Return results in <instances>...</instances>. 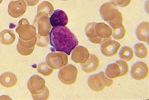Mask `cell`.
I'll return each mask as SVG.
<instances>
[{"label":"cell","instance_id":"6da1fadb","mask_svg":"<svg viewBox=\"0 0 149 100\" xmlns=\"http://www.w3.org/2000/svg\"><path fill=\"white\" fill-rule=\"evenodd\" d=\"M49 37L50 45L56 51L64 52L68 55L79 44L76 36L66 26L52 27Z\"/></svg>","mask_w":149,"mask_h":100},{"label":"cell","instance_id":"7a4b0ae2","mask_svg":"<svg viewBox=\"0 0 149 100\" xmlns=\"http://www.w3.org/2000/svg\"><path fill=\"white\" fill-rule=\"evenodd\" d=\"M99 12L102 19L108 23L112 29L118 28L123 25V15L118 6L111 1L102 4L100 7Z\"/></svg>","mask_w":149,"mask_h":100},{"label":"cell","instance_id":"3957f363","mask_svg":"<svg viewBox=\"0 0 149 100\" xmlns=\"http://www.w3.org/2000/svg\"><path fill=\"white\" fill-rule=\"evenodd\" d=\"M87 84L90 88L95 92H101L105 87H111L113 84V81L108 77L104 72L91 74L87 80Z\"/></svg>","mask_w":149,"mask_h":100},{"label":"cell","instance_id":"277c9868","mask_svg":"<svg viewBox=\"0 0 149 100\" xmlns=\"http://www.w3.org/2000/svg\"><path fill=\"white\" fill-rule=\"evenodd\" d=\"M19 38L23 40H30L36 37L37 28L34 25L30 24L26 18L20 19L16 28Z\"/></svg>","mask_w":149,"mask_h":100},{"label":"cell","instance_id":"5b68a950","mask_svg":"<svg viewBox=\"0 0 149 100\" xmlns=\"http://www.w3.org/2000/svg\"><path fill=\"white\" fill-rule=\"evenodd\" d=\"M77 69L72 64L65 65L60 69L58 73L59 81L65 85H72L74 84L77 80Z\"/></svg>","mask_w":149,"mask_h":100},{"label":"cell","instance_id":"8992f818","mask_svg":"<svg viewBox=\"0 0 149 100\" xmlns=\"http://www.w3.org/2000/svg\"><path fill=\"white\" fill-rule=\"evenodd\" d=\"M46 62L52 69H60L68 63V55L62 52H52L48 53L46 58Z\"/></svg>","mask_w":149,"mask_h":100},{"label":"cell","instance_id":"52a82bcc","mask_svg":"<svg viewBox=\"0 0 149 100\" xmlns=\"http://www.w3.org/2000/svg\"><path fill=\"white\" fill-rule=\"evenodd\" d=\"M148 66L141 61L136 62L133 65L130 70V76L137 81H141L146 79L148 76Z\"/></svg>","mask_w":149,"mask_h":100},{"label":"cell","instance_id":"ba28073f","mask_svg":"<svg viewBox=\"0 0 149 100\" xmlns=\"http://www.w3.org/2000/svg\"><path fill=\"white\" fill-rule=\"evenodd\" d=\"M33 25L37 28L38 34L41 36L49 35L52 28L49 23V19L47 16H36L33 21Z\"/></svg>","mask_w":149,"mask_h":100},{"label":"cell","instance_id":"9c48e42d","mask_svg":"<svg viewBox=\"0 0 149 100\" xmlns=\"http://www.w3.org/2000/svg\"><path fill=\"white\" fill-rule=\"evenodd\" d=\"M27 10V5L24 0L12 1L8 6V12L13 18H19L23 16Z\"/></svg>","mask_w":149,"mask_h":100},{"label":"cell","instance_id":"30bf717a","mask_svg":"<svg viewBox=\"0 0 149 100\" xmlns=\"http://www.w3.org/2000/svg\"><path fill=\"white\" fill-rule=\"evenodd\" d=\"M27 87L31 94H38L45 90V81L38 75H33L29 79Z\"/></svg>","mask_w":149,"mask_h":100},{"label":"cell","instance_id":"8fae6325","mask_svg":"<svg viewBox=\"0 0 149 100\" xmlns=\"http://www.w3.org/2000/svg\"><path fill=\"white\" fill-rule=\"evenodd\" d=\"M120 48L119 42L113 40H106L101 45L100 49L102 55L107 57L116 55Z\"/></svg>","mask_w":149,"mask_h":100},{"label":"cell","instance_id":"7c38bea8","mask_svg":"<svg viewBox=\"0 0 149 100\" xmlns=\"http://www.w3.org/2000/svg\"><path fill=\"white\" fill-rule=\"evenodd\" d=\"M90 55L87 48L77 45L71 52V59L74 63L82 64L88 59Z\"/></svg>","mask_w":149,"mask_h":100},{"label":"cell","instance_id":"4fadbf2b","mask_svg":"<svg viewBox=\"0 0 149 100\" xmlns=\"http://www.w3.org/2000/svg\"><path fill=\"white\" fill-rule=\"evenodd\" d=\"M50 24L52 27L58 26H65L68 23V17L65 12L61 9L54 10L49 17Z\"/></svg>","mask_w":149,"mask_h":100},{"label":"cell","instance_id":"5bb4252c","mask_svg":"<svg viewBox=\"0 0 149 100\" xmlns=\"http://www.w3.org/2000/svg\"><path fill=\"white\" fill-rule=\"evenodd\" d=\"M94 30L97 35L102 40H108L112 37V29L106 23H95Z\"/></svg>","mask_w":149,"mask_h":100},{"label":"cell","instance_id":"9a60e30c","mask_svg":"<svg viewBox=\"0 0 149 100\" xmlns=\"http://www.w3.org/2000/svg\"><path fill=\"white\" fill-rule=\"evenodd\" d=\"M81 65V67L84 72L90 73L95 72L98 69L100 65V60L95 55L90 54L88 59Z\"/></svg>","mask_w":149,"mask_h":100},{"label":"cell","instance_id":"2e32d148","mask_svg":"<svg viewBox=\"0 0 149 100\" xmlns=\"http://www.w3.org/2000/svg\"><path fill=\"white\" fill-rule=\"evenodd\" d=\"M17 83V77L12 72H6L0 76V84L5 88H12L16 85Z\"/></svg>","mask_w":149,"mask_h":100},{"label":"cell","instance_id":"e0dca14e","mask_svg":"<svg viewBox=\"0 0 149 100\" xmlns=\"http://www.w3.org/2000/svg\"><path fill=\"white\" fill-rule=\"evenodd\" d=\"M149 23L148 22H142L136 28V35L137 38L143 42H148Z\"/></svg>","mask_w":149,"mask_h":100},{"label":"cell","instance_id":"ac0fdd59","mask_svg":"<svg viewBox=\"0 0 149 100\" xmlns=\"http://www.w3.org/2000/svg\"><path fill=\"white\" fill-rule=\"evenodd\" d=\"M96 22H90L88 23L85 28H84V31H85V34L87 38V39L92 43L93 44H100L102 41V40L100 38H99L94 30V26Z\"/></svg>","mask_w":149,"mask_h":100},{"label":"cell","instance_id":"d6986e66","mask_svg":"<svg viewBox=\"0 0 149 100\" xmlns=\"http://www.w3.org/2000/svg\"><path fill=\"white\" fill-rule=\"evenodd\" d=\"M54 8L52 4L48 1H42L37 8V16H47L49 17L54 12Z\"/></svg>","mask_w":149,"mask_h":100},{"label":"cell","instance_id":"ffe728a7","mask_svg":"<svg viewBox=\"0 0 149 100\" xmlns=\"http://www.w3.org/2000/svg\"><path fill=\"white\" fill-rule=\"evenodd\" d=\"M16 40L15 33L10 30L5 29L0 33V42L5 45H10Z\"/></svg>","mask_w":149,"mask_h":100},{"label":"cell","instance_id":"44dd1931","mask_svg":"<svg viewBox=\"0 0 149 100\" xmlns=\"http://www.w3.org/2000/svg\"><path fill=\"white\" fill-rule=\"evenodd\" d=\"M120 69L119 66L114 63L107 65L105 69V75L111 78L115 79L120 77Z\"/></svg>","mask_w":149,"mask_h":100},{"label":"cell","instance_id":"7402d4cb","mask_svg":"<svg viewBox=\"0 0 149 100\" xmlns=\"http://www.w3.org/2000/svg\"><path fill=\"white\" fill-rule=\"evenodd\" d=\"M119 57L126 62L132 60L134 57L133 49L129 46H123L119 51Z\"/></svg>","mask_w":149,"mask_h":100},{"label":"cell","instance_id":"603a6c76","mask_svg":"<svg viewBox=\"0 0 149 100\" xmlns=\"http://www.w3.org/2000/svg\"><path fill=\"white\" fill-rule=\"evenodd\" d=\"M135 55L139 59H144L148 56V49L143 43H137L134 47Z\"/></svg>","mask_w":149,"mask_h":100},{"label":"cell","instance_id":"cb8c5ba5","mask_svg":"<svg viewBox=\"0 0 149 100\" xmlns=\"http://www.w3.org/2000/svg\"><path fill=\"white\" fill-rule=\"evenodd\" d=\"M54 69L50 67L47 62H42L38 65L37 72L38 73L43 75L44 76L47 77L50 76L53 73Z\"/></svg>","mask_w":149,"mask_h":100},{"label":"cell","instance_id":"d4e9b609","mask_svg":"<svg viewBox=\"0 0 149 100\" xmlns=\"http://www.w3.org/2000/svg\"><path fill=\"white\" fill-rule=\"evenodd\" d=\"M126 34V29L123 25L116 29H112V37L116 40H120L123 39Z\"/></svg>","mask_w":149,"mask_h":100},{"label":"cell","instance_id":"484cf974","mask_svg":"<svg viewBox=\"0 0 149 100\" xmlns=\"http://www.w3.org/2000/svg\"><path fill=\"white\" fill-rule=\"evenodd\" d=\"M36 45L39 47H47L49 43V35L47 36H41L38 34L36 35Z\"/></svg>","mask_w":149,"mask_h":100},{"label":"cell","instance_id":"4316f807","mask_svg":"<svg viewBox=\"0 0 149 100\" xmlns=\"http://www.w3.org/2000/svg\"><path fill=\"white\" fill-rule=\"evenodd\" d=\"M35 47L33 48H27L20 45L19 43L17 44L16 49L19 54L23 56H29L31 55Z\"/></svg>","mask_w":149,"mask_h":100},{"label":"cell","instance_id":"83f0119b","mask_svg":"<svg viewBox=\"0 0 149 100\" xmlns=\"http://www.w3.org/2000/svg\"><path fill=\"white\" fill-rule=\"evenodd\" d=\"M32 98L34 100H46L49 97V91L48 87H45V90L38 94H31Z\"/></svg>","mask_w":149,"mask_h":100},{"label":"cell","instance_id":"f1b7e54d","mask_svg":"<svg viewBox=\"0 0 149 100\" xmlns=\"http://www.w3.org/2000/svg\"><path fill=\"white\" fill-rule=\"evenodd\" d=\"M120 69V77L126 75L129 72V66L127 62L123 60H118L115 62Z\"/></svg>","mask_w":149,"mask_h":100},{"label":"cell","instance_id":"f546056e","mask_svg":"<svg viewBox=\"0 0 149 100\" xmlns=\"http://www.w3.org/2000/svg\"><path fill=\"white\" fill-rule=\"evenodd\" d=\"M111 1L117 6L124 8L129 6L131 3L132 0H111Z\"/></svg>","mask_w":149,"mask_h":100},{"label":"cell","instance_id":"4dcf8cb0","mask_svg":"<svg viewBox=\"0 0 149 100\" xmlns=\"http://www.w3.org/2000/svg\"><path fill=\"white\" fill-rule=\"evenodd\" d=\"M27 5V6H33L36 5L39 2L40 0H24Z\"/></svg>","mask_w":149,"mask_h":100},{"label":"cell","instance_id":"1f68e13d","mask_svg":"<svg viewBox=\"0 0 149 100\" xmlns=\"http://www.w3.org/2000/svg\"><path fill=\"white\" fill-rule=\"evenodd\" d=\"M2 1H3V0H0V4L2 2Z\"/></svg>","mask_w":149,"mask_h":100},{"label":"cell","instance_id":"d6a6232c","mask_svg":"<svg viewBox=\"0 0 149 100\" xmlns=\"http://www.w3.org/2000/svg\"><path fill=\"white\" fill-rule=\"evenodd\" d=\"M62 1H68V0H62Z\"/></svg>","mask_w":149,"mask_h":100}]
</instances>
